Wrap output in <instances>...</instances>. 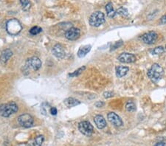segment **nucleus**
<instances>
[{
	"mask_svg": "<svg viewBox=\"0 0 166 146\" xmlns=\"http://www.w3.org/2000/svg\"><path fill=\"white\" fill-rule=\"evenodd\" d=\"M147 75L152 82L157 83L163 76L164 70L158 64H154L150 69L148 70Z\"/></svg>",
	"mask_w": 166,
	"mask_h": 146,
	"instance_id": "obj_1",
	"label": "nucleus"
},
{
	"mask_svg": "<svg viewBox=\"0 0 166 146\" xmlns=\"http://www.w3.org/2000/svg\"><path fill=\"white\" fill-rule=\"evenodd\" d=\"M18 109V106L14 102H10L7 104H2L0 105V115L7 117L11 114L16 113Z\"/></svg>",
	"mask_w": 166,
	"mask_h": 146,
	"instance_id": "obj_2",
	"label": "nucleus"
},
{
	"mask_svg": "<svg viewBox=\"0 0 166 146\" xmlns=\"http://www.w3.org/2000/svg\"><path fill=\"white\" fill-rule=\"evenodd\" d=\"M22 29V25L19 21H18L16 18H12L9 20L6 24V30L9 34L12 36H16L21 32Z\"/></svg>",
	"mask_w": 166,
	"mask_h": 146,
	"instance_id": "obj_3",
	"label": "nucleus"
},
{
	"mask_svg": "<svg viewBox=\"0 0 166 146\" xmlns=\"http://www.w3.org/2000/svg\"><path fill=\"white\" fill-rule=\"evenodd\" d=\"M105 16L101 11H96L90 16L89 22L92 27H99L105 22Z\"/></svg>",
	"mask_w": 166,
	"mask_h": 146,
	"instance_id": "obj_4",
	"label": "nucleus"
},
{
	"mask_svg": "<svg viewBox=\"0 0 166 146\" xmlns=\"http://www.w3.org/2000/svg\"><path fill=\"white\" fill-rule=\"evenodd\" d=\"M78 129L81 134L86 136H91L93 134V126L88 121H82L78 124Z\"/></svg>",
	"mask_w": 166,
	"mask_h": 146,
	"instance_id": "obj_5",
	"label": "nucleus"
},
{
	"mask_svg": "<svg viewBox=\"0 0 166 146\" xmlns=\"http://www.w3.org/2000/svg\"><path fill=\"white\" fill-rule=\"evenodd\" d=\"M18 122L21 126L25 127V128H30L33 126L34 120L30 114H24L18 117Z\"/></svg>",
	"mask_w": 166,
	"mask_h": 146,
	"instance_id": "obj_6",
	"label": "nucleus"
},
{
	"mask_svg": "<svg viewBox=\"0 0 166 146\" xmlns=\"http://www.w3.org/2000/svg\"><path fill=\"white\" fill-rule=\"evenodd\" d=\"M117 60L121 63H125V64H130V63H134L136 61V58L134 54L128 53H121V55L118 56Z\"/></svg>",
	"mask_w": 166,
	"mask_h": 146,
	"instance_id": "obj_7",
	"label": "nucleus"
},
{
	"mask_svg": "<svg viewBox=\"0 0 166 146\" xmlns=\"http://www.w3.org/2000/svg\"><path fill=\"white\" fill-rule=\"evenodd\" d=\"M81 31L80 30L75 28V27H72L66 31L65 37L68 40L75 41L77 40L80 37Z\"/></svg>",
	"mask_w": 166,
	"mask_h": 146,
	"instance_id": "obj_8",
	"label": "nucleus"
},
{
	"mask_svg": "<svg viewBox=\"0 0 166 146\" xmlns=\"http://www.w3.org/2000/svg\"><path fill=\"white\" fill-rule=\"evenodd\" d=\"M142 39H143L144 43L147 44H154L157 39V34L154 31H150V32L145 33L142 36Z\"/></svg>",
	"mask_w": 166,
	"mask_h": 146,
	"instance_id": "obj_9",
	"label": "nucleus"
},
{
	"mask_svg": "<svg viewBox=\"0 0 166 146\" xmlns=\"http://www.w3.org/2000/svg\"><path fill=\"white\" fill-rule=\"evenodd\" d=\"M107 117H108L109 121L114 126L121 127L123 125V121H122L121 118L114 112H109L107 115Z\"/></svg>",
	"mask_w": 166,
	"mask_h": 146,
	"instance_id": "obj_10",
	"label": "nucleus"
},
{
	"mask_svg": "<svg viewBox=\"0 0 166 146\" xmlns=\"http://www.w3.org/2000/svg\"><path fill=\"white\" fill-rule=\"evenodd\" d=\"M52 51H53V54L58 58H64L66 55L64 48L60 44H55L54 47H53Z\"/></svg>",
	"mask_w": 166,
	"mask_h": 146,
	"instance_id": "obj_11",
	"label": "nucleus"
},
{
	"mask_svg": "<svg viewBox=\"0 0 166 146\" xmlns=\"http://www.w3.org/2000/svg\"><path fill=\"white\" fill-rule=\"evenodd\" d=\"M29 66L32 68L33 70L36 71V70L39 69L42 66V61L38 57H32L28 60Z\"/></svg>",
	"mask_w": 166,
	"mask_h": 146,
	"instance_id": "obj_12",
	"label": "nucleus"
},
{
	"mask_svg": "<svg viewBox=\"0 0 166 146\" xmlns=\"http://www.w3.org/2000/svg\"><path fill=\"white\" fill-rule=\"evenodd\" d=\"M96 126L99 129H103L106 126V122L104 117L101 115H96L94 119Z\"/></svg>",
	"mask_w": 166,
	"mask_h": 146,
	"instance_id": "obj_13",
	"label": "nucleus"
},
{
	"mask_svg": "<svg viewBox=\"0 0 166 146\" xmlns=\"http://www.w3.org/2000/svg\"><path fill=\"white\" fill-rule=\"evenodd\" d=\"M13 55V52L10 49H7L2 52L1 55H0V61L2 64H5L8 61V60L11 58Z\"/></svg>",
	"mask_w": 166,
	"mask_h": 146,
	"instance_id": "obj_14",
	"label": "nucleus"
},
{
	"mask_svg": "<svg viewBox=\"0 0 166 146\" xmlns=\"http://www.w3.org/2000/svg\"><path fill=\"white\" fill-rule=\"evenodd\" d=\"M91 49V45L83 46V47H81L80 49H79L78 52H77V56H78L79 58H84V57L86 56V55L89 53Z\"/></svg>",
	"mask_w": 166,
	"mask_h": 146,
	"instance_id": "obj_15",
	"label": "nucleus"
},
{
	"mask_svg": "<svg viewBox=\"0 0 166 146\" xmlns=\"http://www.w3.org/2000/svg\"><path fill=\"white\" fill-rule=\"evenodd\" d=\"M129 68L124 66H118L116 67V75L118 77L125 76L128 73Z\"/></svg>",
	"mask_w": 166,
	"mask_h": 146,
	"instance_id": "obj_16",
	"label": "nucleus"
},
{
	"mask_svg": "<svg viewBox=\"0 0 166 146\" xmlns=\"http://www.w3.org/2000/svg\"><path fill=\"white\" fill-rule=\"evenodd\" d=\"M80 103L81 102L78 100L74 98V97H68V98H66L64 101V104L67 107H69V108L77 106V105H79Z\"/></svg>",
	"mask_w": 166,
	"mask_h": 146,
	"instance_id": "obj_17",
	"label": "nucleus"
},
{
	"mask_svg": "<svg viewBox=\"0 0 166 146\" xmlns=\"http://www.w3.org/2000/svg\"><path fill=\"white\" fill-rule=\"evenodd\" d=\"M106 14L108 17L109 18H114V16H115V11H114L113 8V5H112V2H109L106 5Z\"/></svg>",
	"mask_w": 166,
	"mask_h": 146,
	"instance_id": "obj_18",
	"label": "nucleus"
},
{
	"mask_svg": "<svg viewBox=\"0 0 166 146\" xmlns=\"http://www.w3.org/2000/svg\"><path fill=\"white\" fill-rule=\"evenodd\" d=\"M125 109L128 112H134L136 109V106L135 104H134V103L132 102V101H128V102L126 103V105H125Z\"/></svg>",
	"mask_w": 166,
	"mask_h": 146,
	"instance_id": "obj_19",
	"label": "nucleus"
},
{
	"mask_svg": "<svg viewBox=\"0 0 166 146\" xmlns=\"http://www.w3.org/2000/svg\"><path fill=\"white\" fill-rule=\"evenodd\" d=\"M20 3H21L22 9H23L24 10L27 11L30 10L31 6V3L28 0H21V1H20Z\"/></svg>",
	"mask_w": 166,
	"mask_h": 146,
	"instance_id": "obj_20",
	"label": "nucleus"
},
{
	"mask_svg": "<svg viewBox=\"0 0 166 146\" xmlns=\"http://www.w3.org/2000/svg\"><path fill=\"white\" fill-rule=\"evenodd\" d=\"M44 136L43 135H39L35 139L34 143H33V146H42V143L44 142Z\"/></svg>",
	"mask_w": 166,
	"mask_h": 146,
	"instance_id": "obj_21",
	"label": "nucleus"
},
{
	"mask_svg": "<svg viewBox=\"0 0 166 146\" xmlns=\"http://www.w3.org/2000/svg\"><path fill=\"white\" fill-rule=\"evenodd\" d=\"M42 31V29L41 28V27L35 26V27H32V28L30 30V33L31 35H33V36H36V35L40 33Z\"/></svg>",
	"mask_w": 166,
	"mask_h": 146,
	"instance_id": "obj_22",
	"label": "nucleus"
},
{
	"mask_svg": "<svg viewBox=\"0 0 166 146\" xmlns=\"http://www.w3.org/2000/svg\"><path fill=\"white\" fill-rule=\"evenodd\" d=\"M164 52H165V49H164L163 47L160 46V47H155L154 49L151 51V53H152L153 55H160L162 54V53H163Z\"/></svg>",
	"mask_w": 166,
	"mask_h": 146,
	"instance_id": "obj_23",
	"label": "nucleus"
},
{
	"mask_svg": "<svg viewBox=\"0 0 166 146\" xmlns=\"http://www.w3.org/2000/svg\"><path fill=\"white\" fill-rule=\"evenodd\" d=\"M115 14L121 15L122 16H127L128 15V10H127L126 8H124V7H121L117 10V12H115Z\"/></svg>",
	"mask_w": 166,
	"mask_h": 146,
	"instance_id": "obj_24",
	"label": "nucleus"
},
{
	"mask_svg": "<svg viewBox=\"0 0 166 146\" xmlns=\"http://www.w3.org/2000/svg\"><path fill=\"white\" fill-rule=\"evenodd\" d=\"M85 69H86V67H85V66H82V67L79 68L78 69L75 70V71L73 72V73L69 74V76H70V77H76V76H77V75H79L80 74L82 73V72L84 71Z\"/></svg>",
	"mask_w": 166,
	"mask_h": 146,
	"instance_id": "obj_25",
	"label": "nucleus"
},
{
	"mask_svg": "<svg viewBox=\"0 0 166 146\" xmlns=\"http://www.w3.org/2000/svg\"><path fill=\"white\" fill-rule=\"evenodd\" d=\"M103 96H104V97H106V98H109V97H113V93L111 92H106L103 93Z\"/></svg>",
	"mask_w": 166,
	"mask_h": 146,
	"instance_id": "obj_26",
	"label": "nucleus"
},
{
	"mask_svg": "<svg viewBox=\"0 0 166 146\" xmlns=\"http://www.w3.org/2000/svg\"><path fill=\"white\" fill-rule=\"evenodd\" d=\"M50 113L52 115H56L57 113H58V111H57L56 108L55 107H52L50 109Z\"/></svg>",
	"mask_w": 166,
	"mask_h": 146,
	"instance_id": "obj_27",
	"label": "nucleus"
},
{
	"mask_svg": "<svg viewBox=\"0 0 166 146\" xmlns=\"http://www.w3.org/2000/svg\"><path fill=\"white\" fill-rule=\"evenodd\" d=\"M122 44H123V43H122V41L116 42V44H114V46H113V47H112V49H116V48L119 47L120 46L122 45Z\"/></svg>",
	"mask_w": 166,
	"mask_h": 146,
	"instance_id": "obj_28",
	"label": "nucleus"
},
{
	"mask_svg": "<svg viewBox=\"0 0 166 146\" xmlns=\"http://www.w3.org/2000/svg\"><path fill=\"white\" fill-rule=\"evenodd\" d=\"M160 23L162 24V25H165L166 24V15L165 16H163L160 19Z\"/></svg>",
	"mask_w": 166,
	"mask_h": 146,
	"instance_id": "obj_29",
	"label": "nucleus"
},
{
	"mask_svg": "<svg viewBox=\"0 0 166 146\" xmlns=\"http://www.w3.org/2000/svg\"><path fill=\"white\" fill-rule=\"evenodd\" d=\"M154 146H165V143H163V142H160V143H157Z\"/></svg>",
	"mask_w": 166,
	"mask_h": 146,
	"instance_id": "obj_30",
	"label": "nucleus"
},
{
	"mask_svg": "<svg viewBox=\"0 0 166 146\" xmlns=\"http://www.w3.org/2000/svg\"><path fill=\"white\" fill-rule=\"evenodd\" d=\"M165 146H166V143H165Z\"/></svg>",
	"mask_w": 166,
	"mask_h": 146,
	"instance_id": "obj_31",
	"label": "nucleus"
},
{
	"mask_svg": "<svg viewBox=\"0 0 166 146\" xmlns=\"http://www.w3.org/2000/svg\"><path fill=\"white\" fill-rule=\"evenodd\" d=\"M165 49H166V47H165Z\"/></svg>",
	"mask_w": 166,
	"mask_h": 146,
	"instance_id": "obj_32",
	"label": "nucleus"
}]
</instances>
